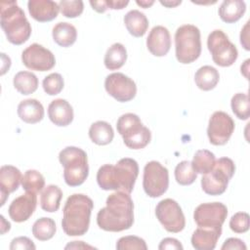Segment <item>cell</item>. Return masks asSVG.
<instances>
[{"label": "cell", "instance_id": "cell-1", "mask_svg": "<svg viewBox=\"0 0 250 250\" xmlns=\"http://www.w3.org/2000/svg\"><path fill=\"white\" fill-rule=\"evenodd\" d=\"M106 206L97 215V224L105 231H122L134 224V204L129 193L117 190L106 198Z\"/></svg>", "mask_w": 250, "mask_h": 250}, {"label": "cell", "instance_id": "cell-2", "mask_svg": "<svg viewBox=\"0 0 250 250\" xmlns=\"http://www.w3.org/2000/svg\"><path fill=\"white\" fill-rule=\"evenodd\" d=\"M139 175L138 162L129 157L121 158L115 165L104 164L97 173V182L104 190H121L131 193Z\"/></svg>", "mask_w": 250, "mask_h": 250}, {"label": "cell", "instance_id": "cell-3", "mask_svg": "<svg viewBox=\"0 0 250 250\" xmlns=\"http://www.w3.org/2000/svg\"><path fill=\"white\" fill-rule=\"evenodd\" d=\"M93 200L83 193L70 195L62 209V228L69 236L85 234L90 226V217L93 210Z\"/></svg>", "mask_w": 250, "mask_h": 250}, {"label": "cell", "instance_id": "cell-4", "mask_svg": "<svg viewBox=\"0 0 250 250\" xmlns=\"http://www.w3.org/2000/svg\"><path fill=\"white\" fill-rule=\"evenodd\" d=\"M0 18L1 27L10 43L21 45L29 39L31 25L16 1L0 3Z\"/></svg>", "mask_w": 250, "mask_h": 250}, {"label": "cell", "instance_id": "cell-5", "mask_svg": "<svg viewBox=\"0 0 250 250\" xmlns=\"http://www.w3.org/2000/svg\"><path fill=\"white\" fill-rule=\"evenodd\" d=\"M59 160L63 167V179L67 186H81L89 175L86 152L77 146H66L61 150Z\"/></svg>", "mask_w": 250, "mask_h": 250}, {"label": "cell", "instance_id": "cell-6", "mask_svg": "<svg viewBox=\"0 0 250 250\" xmlns=\"http://www.w3.org/2000/svg\"><path fill=\"white\" fill-rule=\"evenodd\" d=\"M116 128L125 146L131 149H142L151 140L149 129L144 126L140 117L135 113L122 114L117 120Z\"/></svg>", "mask_w": 250, "mask_h": 250}, {"label": "cell", "instance_id": "cell-7", "mask_svg": "<svg viewBox=\"0 0 250 250\" xmlns=\"http://www.w3.org/2000/svg\"><path fill=\"white\" fill-rule=\"evenodd\" d=\"M176 58L179 62L188 64L196 61L201 54L200 30L193 24H184L175 33Z\"/></svg>", "mask_w": 250, "mask_h": 250}, {"label": "cell", "instance_id": "cell-8", "mask_svg": "<svg viewBox=\"0 0 250 250\" xmlns=\"http://www.w3.org/2000/svg\"><path fill=\"white\" fill-rule=\"evenodd\" d=\"M235 172L234 162L229 157L216 160L213 169L201 178L202 190L209 195L223 194Z\"/></svg>", "mask_w": 250, "mask_h": 250}, {"label": "cell", "instance_id": "cell-9", "mask_svg": "<svg viewBox=\"0 0 250 250\" xmlns=\"http://www.w3.org/2000/svg\"><path fill=\"white\" fill-rule=\"evenodd\" d=\"M207 47L213 62L223 67L230 66L238 57V51L228 35L221 29L213 30L207 38Z\"/></svg>", "mask_w": 250, "mask_h": 250}, {"label": "cell", "instance_id": "cell-10", "mask_svg": "<svg viewBox=\"0 0 250 250\" xmlns=\"http://www.w3.org/2000/svg\"><path fill=\"white\" fill-rule=\"evenodd\" d=\"M169 187L168 169L160 162L152 160L144 168L143 188L145 192L151 198L161 196Z\"/></svg>", "mask_w": 250, "mask_h": 250}, {"label": "cell", "instance_id": "cell-11", "mask_svg": "<svg viewBox=\"0 0 250 250\" xmlns=\"http://www.w3.org/2000/svg\"><path fill=\"white\" fill-rule=\"evenodd\" d=\"M155 215L159 223L169 232H180L186 227L185 215L179 203L174 199L166 198L158 202Z\"/></svg>", "mask_w": 250, "mask_h": 250}, {"label": "cell", "instance_id": "cell-12", "mask_svg": "<svg viewBox=\"0 0 250 250\" xmlns=\"http://www.w3.org/2000/svg\"><path fill=\"white\" fill-rule=\"evenodd\" d=\"M234 131V121L224 111H215L208 123L207 136L214 146H224L230 139Z\"/></svg>", "mask_w": 250, "mask_h": 250}, {"label": "cell", "instance_id": "cell-13", "mask_svg": "<svg viewBox=\"0 0 250 250\" xmlns=\"http://www.w3.org/2000/svg\"><path fill=\"white\" fill-rule=\"evenodd\" d=\"M228 216V208L222 202H209L198 205L193 213V219L197 227L219 228L225 223Z\"/></svg>", "mask_w": 250, "mask_h": 250}, {"label": "cell", "instance_id": "cell-14", "mask_svg": "<svg viewBox=\"0 0 250 250\" xmlns=\"http://www.w3.org/2000/svg\"><path fill=\"white\" fill-rule=\"evenodd\" d=\"M104 88L109 96L120 103L133 100L137 94L136 83L121 72L107 75L104 80Z\"/></svg>", "mask_w": 250, "mask_h": 250}, {"label": "cell", "instance_id": "cell-15", "mask_svg": "<svg viewBox=\"0 0 250 250\" xmlns=\"http://www.w3.org/2000/svg\"><path fill=\"white\" fill-rule=\"evenodd\" d=\"M22 63L31 70L47 71L56 64L54 54L37 43H33L25 48L21 53Z\"/></svg>", "mask_w": 250, "mask_h": 250}, {"label": "cell", "instance_id": "cell-16", "mask_svg": "<svg viewBox=\"0 0 250 250\" xmlns=\"http://www.w3.org/2000/svg\"><path fill=\"white\" fill-rule=\"evenodd\" d=\"M37 197L35 193L25 192L15 198L9 206L8 213L10 218L16 223L27 221L36 209Z\"/></svg>", "mask_w": 250, "mask_h": 250}, {"label": "cell", "instance_id": "cell-17", "mask_svg": "<svg viewBox=\"0 0 250 250\" xmlns=\"http://www.w3.org/2000/svg\"><path fill=\"white\" fill-rule=\"evenodd\" d=\"M146 47L155 57H163L167 55L171 47L169 30L162 25L152 27L146 38Z\"/></svg>", "mask_w": 250, "mask_h": 250}, {"label": "cell", "instance_id": "cell-18", "mask_svg": "<svg viewBox=\"0 0 250 250\" xmlns=\"http://www.w3.org/2000/svg\"><path fill=\"white\" fill-rule=\"evenodd\" d=\"M21 171L13 165H3L0 168V195L1 206L5 204L9 194L18 189L21 183Z\"/></svg>", "mask_w": 250, "mask_h": 250}, {"label": "cell", "instance_id": "cell-19", "mask_svg": "<svg viewBox=\"0 0 250 250\" xmlns=\"http://www.w3.org/2000/svg\"><path fill=\"white\" fill-rule=\"evenodd\" d=\"M27 8L31 18L39 22L55 20L60 12L59 4L51 0H29Z\"/></svg>", "mask_w": 250, "mask_h": 250}, {"label": "cell", "instance_id": "cell-20", "mask_svg": "<svg viewBox=\"0 0 250 250\" xmlns=\"http://www.w3.org/2000/svg\"><path fill=\"white\" fill-rule=\"evenodd\" d=\"M222 234V227H198L191 235V245L196 250H213Z\"/></svg>", "mask_w": 250, "mask_h": 250}, {"label": "cell", "instance_id": "cell-21", "mask_svg": "<svg viewBox=\"0 0 250 250\" xmlns=\"http://www.w3.org/2000/svg\"><path fill=\"white\" fill-rule=\"evenodd\" d=\"M48 116L55 125L65 127L73 120V108L66 100L56 99L48 106Z\"/></svg>", "mask_w": 250, "mask_h": 250}, {"label": "cell", "instance_id": "cell-22", "mask_svg": "<svg viewBox=\"0 0 250 250\" xmlns=\"http://www.w3.org/2000/svg\"><path fill=\"white\" fill-rule=\"evenodd\" d=\"M18 115L23 122L35 124L43 119L44 107L39 101L35 99H27L19 104Z\"/></svg>", "mask_w": 250, "mask_h": 250}, {"label": "cell", "instance_id": "cell-23", "mask_svg": "<svg viewBox=\"0 0 250 250\" xmlns=\"http://www.w3.org/2000/svg\"><path fill=\"white\" fill-rule=\"evenodd\" d=\"M246 11V4L242 0L223 1L219 8L221 20L227 23H233L239 21Z\"/></svg>", "mask_w": 250, "mask_h": 250}, {"label": "cell", "instance_id": "cell-24", "mask_svg": "<svg viewBox=\"0 0 250 250\" xmlns=\"http://www.w3.org/2000/svg\"><path fill=\"white\" fill-rule=\"evenodd\" d=\"M124 23L131 35L142 37L148 28V20L146 16L139 10H131L124 16Z\"/></svg>", "mask_w": 250, "mask_h": 250}, {"label": "cell", "instance_id": "cell-25", "mask_svg": "<svg viewBox=\"0 0 250 250\" xmlns=\"http://www.w3.org/2000/svg\"><path fill=\"white\" fill-rule=\"evenodd\" d=\"M54 41L61 47H69L73 45L77 38V30L74 25L68 22L57 23L52 31Z\"/></svg>", "mask_w": 250, "mask_h": 250}, {"label": "cell", "instance_id": "cell-26", "mask_svg": "<svg viewBox=\"0 0 250 250\" xmlns=\"http://www.w3.org/2000/svg\"><path fill=\"white\" fill-rule=\"evenodd\" d=\"M220 80L219 71L211 65H203L197 69L194 75L196 86L202 91L214 89Z\"/></svg>", "mask_w": 250, "mask_h": 250}, {"label": "cell", "instance_id": "cell-27", "mask_svg": "<svg viewBox=\"0 0 250 250\" xmlns=\"http://www.w3.org/2000/svg\"><path fill=\"white\" fill-rule=\"evenodd\" d=\"M89 137L94 144L98 146H105L112 142L114 132L108 122L97 121L90 126Z\"/></svg>", "mask_w": 250, "mask_h": 250}, {"label": "cell", "instance_id": "cell-28", "mask_svg": "<svg viewBox=\"0 0 250 250\" xmlns=\"http://www.w3.org/2000/svg\"><path fill=\"white\" fill-rule=\"evenodd\" d=\"M62 198V189L55 185L47 186L40 196V206L41 208L49 213H53L59 210L61 205V200Z\"/></svg>", "mask_w": 250, "mask_h": 250}, {"label": "cell", "instance_id": "cell-29", "mask_svg": "<svg viewBox=\"0 0 250 250\" xmlns=\"http://www.w3.org/2000/svg\"><path fill=\"white\" fill-rule=\"evenodd\" d=\"M127 60V51L123 44L114 43L106 51L104 59V65L109 70L119 69Z\"/></svg>", "mask_w": 250, "mask_h": 250}, {"label": "cell", "instance_id": "cell-30", "mask_svg": "<svg viewBox=\"0 0 250 250\" xmlns=\"http://www.w3.org/2000/svg\"><path fill=\"white\" fill-rule=\"evenodd\" d=\"M13 84L15 89L21 95H29L37 90L38 78L30 71H20L14 76Z\"/></svg>", "mask_w": 250, "mask_h": 250}, {"label": "cell", "instance_id": "cell-31", "mask_svg": "<svg viewBox=\"0 0 250 250\" xmlns=\"http://www.w3.org/2000/svg\"><path fill=\"white\" fill-rule=\"evenodd\" d=\"M216 163V157L213 152L207 149L197 150L191 161L192 168L198 174H207L210 172Z\"/></svg>", "mask_w": 250, "mask_h": 250}, {"label": "cell", "instance_id": "cell-32", "mask_svg": "<svg viewBox=\"0 0 250 250\" xmlns=\"http://www.w3.org/2000/svg\"><path fill=\"white\" fill-rule=\"evenodd\" d=\"M56 230L55 221L47 217H42L36 220L32 226V234L40 241H46L53 238Z\"/></svg>", "mask_w": 250, "mask_h": 250}, {"label": "cell", "instance_id": "cell-33", "mask_svg": "<svg viewBox=\"0 0 250 250\" xmlns=\"http://www.w3.org/2000/svg\"><path fill=\"white\" fill-rule=\"evenodd\" d=\"M45 186V179L41 173L36 170H27L21 178V187L25 192L37 194Z\"/></svg>", "mask_w": 250, "mask_h": 250}, {"label": "cell", "instance_id": "cell-34", "mask_svg": "<svg viewBox=\"0 0 250 250\" xmlns=\"http://www.w3.org/2000/svg\"><path fill=\"white\" fill-rule=\"evenodd\" d=\"M230 106L234 115L240 120H247L250 115L249 96L244 93H236L232 96Z\"/></svg>", "mask_w": 250, "mask_h": 250}, {"label": "cell", "instance_id": "cell-35", "mask_svg": "<svg viewBox=\"0 0 250 250\" xmlns=\"http://www.w3.org/2000/svg\"><path fill=\"white\" fill-rule=\"evenodd\" d=\"M197 173L192 168L191 162L181 161L175 168V179L181 186H189L196 180Z\"/></svg>", "mask_w": 250, "mask_h": 250}, {"label": "cell", "instance_id": "cell-36", "mask_svg": "<svg viewBox=\"0 0 250 250\" xmlns=\"http://www.w3.org/2000/svg\"><path fill=\"white\" fill-rule=\"evenodd\" d=\"M63 78L60 73H51L43 79L42 86L46 94L50 96L58 95L63 89Z\"/></svg>", "mask_w": 250, "mask_h": 250}, {"label": "cell", "instance_id": "cell-37", "mask_svg": "<svg viewBox=\"0 0 250 250\" xmlns=\"http://www.w3.org/2000/svg\"><path fill=\"white\" fill-rule=\"evenodd\" d=\"M59 6L62 15L68 19L79 17L84 10V3L81 0H62Z\"/></svg>", "mask_w": 250, "mask_h": 250}, {"label": "cell", "instance_id": "cell-38", "mask_svg": "<svg viewBox=\"0 0 250 250\" xmlns=\"http://www.w3.org/2000/svg\"><path fill=\"white\" fill-rule=\"evenodd\" d=\"M116 249L118 250H146L147 246L146 241L135 235L123 236L118 239L116 243Z\"/></svg>", "mask_w": 250, "mask_h": 250}, {"label": "cell", "instance_id": "cell-39", "mask_svg": "<svg viewBox=\"0 0 250 250\" xmlns=\"http://www.w3.org/2000/svg\"><path fill=\"white\" fill-rule=\"evenodd\" d=\"M250 226V218L246 212H237L229 220V228L236 233H244L248 231Z\"/></svg>", "mask_w": 250, "mask_h": 250}, {"label": "cell", "instance_id": "cell-40", "mask_svg": "<svg viewBox=\"0 0 250 250\" xmlns=\"http://www.w3.org/2000/svg\"><path fill=\"white\" fill-rule=\"evenodd\" d=\"M10 249L11 250H26V249H36L35 244L33 243V241L31 239H29L26 236H19L16 237L12 240L11 245H10Z\"/></svg>", "mask_w": 250, "mask_h": 250}, {"label": "cell", "instance_id": "cell-41", "mask_svg": "<svg viewBox=\"0 0 250 250\" xmlns=\"http://www.w3.org/2000/svg\"><path fill=\"white\" fill-rule=\"evenodd\" d=\"M221 249L222 250H246L247 246L241 239L230 237L224 242Z\"/></svg>", "mask_w": 250, "mask_h": 250}, {"label": "cell", "instance_id": "cell-42", "mask_svg": "<svg viewBox=\"0 0 250 250\" xmlns=\"http://www.w3.org/2000/svg\"><path fill=\"white\" fill-rule=\"evenodd\" d=\"M159 250H166V249H175V250H183L184 247L182 245V243L176 239V238H172V237H166L164 239L161 240L159 246H158Z\"/></svg>", "mask_w": 250, "mask_h": 250}, {"label": "cell", "instance_id": "cell-43", "mask_svg": "<svg viewBox=\"0 0 250 250\" xmlns=\"http://www.w3.org/2000/svg\"><path fill=\"white\" fill-rule=\"evenodd\" d=\"M240 43H241L242 47L246 51L250 50V47H249V21H247L246 24L241 29V32H240Z\"/></svg>", "mask_w": 250, "mask_h": 250}, {"label": "cell", "instance_id": "cell-44", "mask_svg": "<svg viewBox=\"0 0 250 250\" xmlns=\"http://www.w3.org/2000/svg\"><path fill=\"white\" fill-rule=\"evenodd\" d=\"M129 4L128 0L122 1V0H106V5L108 9L112 10H121L125 8Z\"/></svg>", "mask_w": 250, "mask_h": 250}, {"label": "cell", "instance_id": "cell-45", "mask_svg": "<svg viewBox=\"0 0 250 250\" xmlns=\"http://www.w3.org/2000/svg\"><path fill=\"white\" fill-rule=\"evenodd\" d=\"M90 5L92 6L93 10H95L98 13H104L108 8L106 5V1H90Z\"/></svg>", "mask_w": 250, "mask_h": 250}, {"label": "cell", "instance_id": "cell-46", "mask_svg": "<svg viewBox=\"0 0 250 250\" xmlns=\"http://www.w3.org/2000/svg\"><path fill=\"white\" fill-rule=\"evenodd\" d=\"M68 248H90V249H93L94 247L91 245H88V244H84L83 241H72V243H69L65 246V249H68Z\"/></svg>", "mask_w": 250, "mask_h": 250}, {"label": "cell", "instance_id": "cell-47", "mask_svg": "<svg viewBox=\"0 0 250 250\" xmlns=\"http://www.w3.org/2000/svg\"><path fill=\"white\" fill-rule=\"evenodd\" d=\"M160 3L167 8H173V7L180 5L182 3V1L181 0L180 1H160Z\"/></svg>", "mask_w": 250, "mask_h": 250}, {"label": "cell", "instance_id": "cell-48", "mask_svg": "<svg viewBox=\"0 0 250 250\" xmlns=\"http://www.w3.org/2000/svg\"><path fill=\"white\" fill-rule=\"evenodd\" d=\"M249 62H250V60H246V61L244 62V63L241 64V67H240L241 73H242V74L245 76V78H247V79H248V65H249Z\"/></svg>", "mask_w": 250, "mask_h": 250}, {"label": "cell", "instance_id": "cell-49", "mask_svg": "<svg viewBox=\"0 0 250 250\" xmlns=\"http://www.w3.org/2000/svg\"><path fill=\"white\" fill-rule=\"evenodd\" d=\"M136 3L139 5V6H141V7H143V8H149L151 5H153V3H154V1L153 0H149V1H147V0H143V1H136Z\"/></svg>", "mask_w": 250, "mask_h": 250}]
</instances>
